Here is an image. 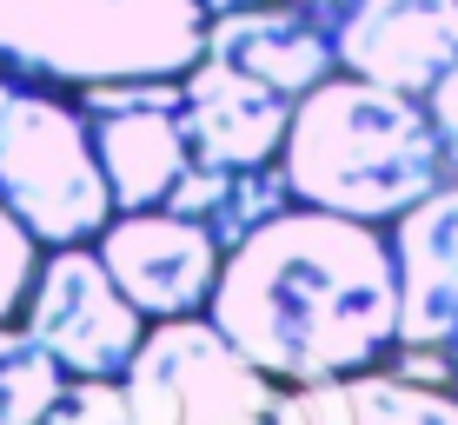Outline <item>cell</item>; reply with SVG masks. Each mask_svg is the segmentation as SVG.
I'll return each instance as SVG.
<instances>
[{"instance_id": "cell-7", "label": "cell", "mask_w": 458, "mask_h": 425, "mask_svg": "<svg viewBox=\"0 0 458 425\" xmlns=\"http://www.w3.org/2000/svg\"><path fill=\"white\" fill-rule=\"evenodd\" d=\"M93 253H100V266L114 273V286L133 299L147 319H180V312H207L226 246H219L193 213L140 207V213L106 219V226L93 233Z\"/></svg>"}, {"instance_id": "cell-17", "label": "cell", "mask_w": 458, "mask_h": 425, "mask_svg": "<svg viewBox=\"0 0 458 425\" xmlns=\"http://www.w3.org/2000/svg\"><path fill=\"white\" fill-rule=\"evenodd\" d=\"M425 114H432V127H438V147H445V173L458 180V60L445 73H438V87L425 93Z\"/></svg>"}, {"instance_id": "cell-15", "label": "cell", "mask_w": 458, "mask_h": 425, "mask_svg": "<svg viewBox=\"0 0 458 425\" xmlns=\"http://www.w3.org/2000/svg\"><path fill=\"white\" fill-rule=\"evenodd\" d=\"M40 253L47 246L21 226V213L0 200V319H21V299H27V286H34Z\"/></svg>"}, {"instance_id": "cell-14", "label": "cell", "mask_w": 458, "mask_h": 425, "mask_svg": "<svg viewBox=\"0 0 458 425\" xmlns=\"http://www.w3.org/2000/svg\"><path fill=\"white\" fill-rule=\"evenodd\" d=\"M67 392V372L21 319H0V425H40Z\"/></svg>"}, {"instance_id": "cell-12", "label": "cell", "mask_w": 458, "mask_h": 425, "mask_svg": "<svg viewBox=\"0 0 458 425\" xmlns=\"http://www.w3.org/2000/svg\"><path fill=\"white\" fill-rule=\"evenodd\" d=\"M207 54L246 67L252 81L279 87L286 100H299L306 87H319L326 73L339 67L333 40H326L293 0H252V7L213 13V21H207Z\"/></svg>"}, {"instance_id": "cell-16", "label": "cell", "mask_w": 458, "mask_h": 425, "mask_svg": "<svg viewBox=\"0 0 458 425\" xmlns=\"http://www.w3.org/2000/svg\"><path fill=\"white\" fill-rule=\"evenodd\" d=\"M40 425H133V412H126L120 379H67V392Z\"/></svg>"}, {"instance_id": "cell-8", "label": "cell", "mask_w": 458, "mask_h": 425, "mask_svg": "<svg viewBox=\"0 0 458 425\" xmlns=\"http://www.w3.org/2000/svg\"><path fill=\"white\" fill-rule=\"evenodd\" d=\"M326 40H333L339 73L425 100L438 73L458 60V0H345Z\"/></svg>"}, {"instance_id": "cell-11", "label": "cell", "mask_w": 458, "mask_h": 425, "mask_svg": "<svg viewBox=\"0 0 458 425\" xmlns=\"http://www.w3.org/2000/svg\"><path fill=\"white\" fill-rule=\"evenodd\" d=\"M273 425H458V392L419 386L392 366H366L345 379L279 386Z\"/></svg>"}, {"instance_id": "cell-3", "label": "cell", "mask_w": 458, "mask_h": 425, "mask_svg": "<svg viewBox=\"0 0 458 425\" xmlns=\"http://www.w3.org/2000/svg\"><path fill=\"white\" fill-rule=\"evenodd\" d=\"M199 54V0H0V73L34 87L180 81Z\"/></svg>"}, {"instance_id": "cell-18", "label": "cell", "mask_w": 458, "mask_h": 425, "mask_svg": "<svg viewBox=\"0 0 458 425\" xmlns=\"http://www.w3.org/2000/svg\"><path fill=\"white\" fill-rule=\"evenodd\" d=\"M199 7H207V21H213V13H233V7H252V0H199Z\"/></svg>"}, {"instance_id": "cell-9", "label": "cell", "mask_w": 458, "mask_h": 425, "mask_svg": "<svg viewBox=\"0 0 458 425\" xmlns=\"http://www.w3.org/2000/svg\"><path fill=\"white\" fill-rule=\"evenodd\" d=\"M386 233L399 266V345L458 366V180H438Z\"/></svg>"}, {"instance_id": "cell-1", "label": "cell", "mask_w": 458, "mask_h": 425, "mask_svg": "<svg viewBox=\"0 0 458 425\" xmlns=\"http://www.w3.org/2000/svg\"><path fill=\"white\" fill-rule=\"evenodd\" d=\"M207 319L273 386L386 366V353L399 345L392 233L306 200L279 207L240 246H226Z\"/></svg>"}, {"instance_id": "cell-6", "label": "cell", "mask_w": 458, "mask_h": 425, "mask_svg": "<svg viewBox=\"0 0 458 425\" xmlns=\"http://www.w3.org/2000/svg\"><path fill=\"white\" fill-rule=\"evenodd\" d=\"M93 133V160L106 173L114 213L166 207L173 186L193 166L180 127V81H100L73 93Z\"/></svg>"}, {"instance_id": "cell-5", "label": "cell", "mask_w": 458, "mask_h": 425, "mask_svg": "<svg viewBox=\"0 0 458 425\" xmlns=\"http://www.w3.org/2000/svg\"><path fill=\"white\" fill-rule=\"evenodd\" d=\"M21 326L60 359L67 379H120L153 319L114 286V273L87 240V246H47L40 253L34 286L21 299Z\"/></svg>"}, {"instance_id": "cell-2", "label": "cell", "mask_w": 458, "mask_h": 425, "mask_svg": "<svg viewBox=\"0 0 458 425\" xmlns=\"http://www.w3.org/2000/svg\"><path fill=\"white\" fill-rule=\"evenodd\" d=\"M279 166H286L293 200L372 219V226H392L412 200L452 180L438 127L419 93L359 81L339 67L293 100Z\"/></svg>"}, {"instance_id": "cell-13", "label": "cell", "mask_w": 458, "mask_h": 425, "mask_svg": "<svg viewBox=\"0 0 458 425\" xmlns=\"http://www.w3.org/2000/svg\"><path fill=\"white\" fill-rule=\"evenodd\" d=\"M173 213H193L219 246H240L259 219H273L279 207H293V186L279 160L259 166H186V180L166 200Z\"/></svg>"}, {"instance_id": "cell-10", "label": "cell", "mask_w": 458, "mask_h": 425, "mask_svg": "<svg viewBox=\"0 0 458 425\" xmlns=\"http://www.w3.org/2000/svg\"><path fill=\"white\" fill-rule=\"evenodd\" d=\"M293 100L279 87L252 81L246 67L219 54H199L180 73V127L193 147V166H259L286 147Z\"/></svg>"}, {"instance_id": "cell-4", "label": "cell", "mask_w": 458, "mask_h": 425, "mask_svg": "<svg viewBox=\"0 0 458 425\" xmlns=\"http://www.w3.org/2000/svg\"><path fill=\"white\" fill-rule=\"evenodd\" d=\"M133 425H273L279 386L207 312L153 319L120 372Z\"/></svg>"}]
</instances>
